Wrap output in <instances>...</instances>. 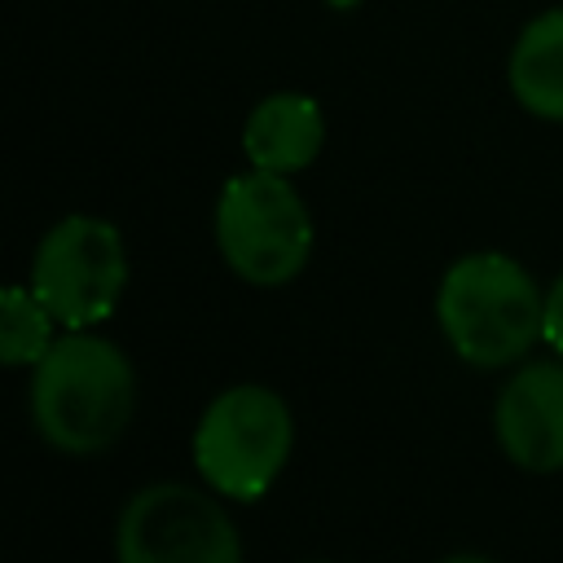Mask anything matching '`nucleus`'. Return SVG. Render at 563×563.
<instances>
[{
    "label": "nucleus",
    "mask_w": 563,
    "mask_h": 563,
    "mask_svg": "<svg viewBox=\"0 0 563 563\" xmlns=\"http://www.w3.org/2000/svg\"><path fill=\"white\" fill-rule=\"evenodd\" d=\"M325 145V114L308 92H268L251 106L242 123L246 163L260 172L295 176L317 163Z\"/></svg>",
    "instance_id": "obj_8"
},
{
    "label": "nucleus",
    "mask_w": 563,
    "mask_h": 563,
    "mask_svg": "<svg viewBox=\"0 0 563 563\" xmlns=\"http://www.w3.org/2000/svg\"><path fill=\"white\" fill-rule=\"evenodd\" d=\"M295 444L290 405L260 383L224 387L194 427V466L202 484L233 501H255L273 488Z\"/></svg>",
    "instance_id": "obj_4"
},
{
    "label": "nucleus",
    "mask_w": 563,
    "mask_h": 563,
    "mask_svg": "<svg viewBox=\"0 0 563 563\" xmlns=\"http://www.w3.org/2000/svg\"><path fill=\"white\" fill-rule=\"evenodd\" d=\"M541 339L563 356V273L545 290V317H541Z\"/></svg>",
    "instance_id": "obj_11"
},
{
    "label": "nucleus",
    "mask_w": 563,
    "mask_h": 563,
    "mask_svg": "<svg viewBox=\"0 0 563 563\" xmlns=\"http://www.w3.org/2000/svg\"><path fill=\"white\" fill-rule=\"evenodd\" d=\"M312 216L290 176L242 172L229 176L216 198V246L233 277L273 290L295 282L312 255Z\"/></svg>",
    "instance_id": "obj_3"
},
{
    "label": "nucleus",
    "mask_w": 563,
    "mask_h": 563,
    "mask_svg": "<svg viewBox=\"0 0 563 563\" xmlns=\"http://www.w3.org/2000/svg\"><path fill=\"white\" fill-rule=\"evenodd\" d=\"M57 317L35 299L31 286H9L0 295V361L4 365H35L53 347Z\"/></svg>",
    "instance_id": "obj_10"
},
{
    "label": "nucleus",
    "mask_w": 563,
    "mask_h": 563,
    "mask_svg": "<svg viewBox=\"0 0 563 563\" xmlns=\"http://www.w3.org/2000/svg\"><path fill=\"white\" fill-rule=\"evenodd\" d=\"M325 4H330V9H339V13H352V9H361L365 0H325Z\"/></svg>",
    "instance_id": "obj_13"
},
{
    "label": "nucleus",
    "mask_w": 563,
    "mask_h": 563,
    "mask_svg": "<svg viewBox=\"0 0 563 563\" xmlns=\"http://www.w3.org/2000/svg\"><path fill=\"white\" fill-rule=\"evenodd\" d=\"M510 97L541 123H563V4L537 13L506 57Z\"/></svg>",
    "instance_id": "obj_9"
},
{
    "label": "nucleus",
    "mask_w": 563,
    "mask_h": 563,
    "mask_svg": "<svg viewBox=\"0 0 563 563\" xmlns=\"http://www.w3.org/2000/svg\"><path fill=\"white\" fill-rule=\"evenodd\" d=\"M440 563H493L488 554H449V559H440Z\"/></svg>",
    "instance_id": "obj_12"
},
{
    "label": "nucleus",
    "mask_w": 563,
    "mask_h": 563,
    "mask_svg": "<svg viewBox=\"0 0 563 563\" xmlns=\"http://www.w3.org/2000/svg\"><path fill=\"white\" fill-rule=\"evenodd\" d=\"M119 563H242V537L224 506L194 484L158 479L128 497L114 528Z\"/></svg>",
    "instance_id": "obj_6"
},
{
    "label": "nucleus",
    "mask_w": 563,
    "mask_h": 563,
    "mask_svg": "<svg viewBox=\"0 0 563 563\" xmlns=\"http://www.w3.org/2000/svg\"><path fill=\"white\" fill-rule=\"evenodd\" d=\"M545 295L532 273L501 251H471L453 260L435 290V321L449 347L475 369H501L541 339Z\"/></svg>",
    "instance_id": "obj_2"
},
{
    "label": "nucleus",
    "mask_w": 563,
    "mask_h": 563,
    "mask_svg": "<svg viewBox=\"0 0 563 563\" xmlns=\"http://www.w3.org/2000/svg\"><path fill=\"white\" fill-rule=\"evenodd\" d=\"M35 299L66 330H92L106 321L128 286V251L110 220L101 216H62L31 255Z\"/></svg>",
    "instance_id": "obj_5"
},
{
    "label": "nucleus",
    "mask_w": 563,
    "mask_h": 563,
    "mask_svg": "<svg viewBox=\"0 0 563 563\" xmlns=\"http://www.w3.org/2000/svg\"><path fill=\"white\" fill-rule=\"evenodd\" d=\"M136 413V369L128 352L92 330H66L31 365V422L40 440L70 457L110 449Z\"/></svg>",
    "instance_id": "obj_1"
},
{
    "label": "nucleus",
    "mask_w": 563,
    "mask_h": 563,
    "mask_svg": "<svg viewBox=\"0 0 563 563\" xmlns=\"http://www.w3.org/2000/svg\"><path fill=\"white\" fill-rule=\"evenodd\" d=\"M501 453L532 475L563 471V356L519 365L493 405Z\"/></svg>",
    "instance_id": "obj_7"
}]
</instances>
